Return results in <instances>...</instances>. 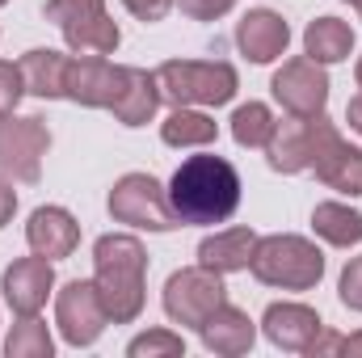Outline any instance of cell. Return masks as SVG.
<instances>
[{
	"label": "cell",
	"mask_w": 362,
	"mask_h": 358,
	"mask_svg": "<svg viewBox=\"0 0 362 358\" xmlns=\"http://www.w3.org/2000/svg\"><path fill=\"white\" fill-rule=\"evenodd\" d=\"M156 85L169 105H228L240 76L223 59H169L156 68Z\"/></svg>",
	"instance_id": "cell-4"
},
{
	"label": "cell",
	"mask_w": 362,
	"mask_h": 358,
	"mask_svg": "<svg viewBox=\"0 0 362 358\" xmlns=\"http://www.w3.org/2000/svg\"><path fill=\"white\" fill-rule=\"evenodd\" d=\"M122 4H127V13L139 17V21H165L177 0H122Z\"/></svg>",
	"instance_id": "cell-32"
},
{
	"label": "cell",
	"mask_w": 362,
	"mask_h": 358,
	"mask_svg": "<svg viewBox=\"0 0 362 358\" xmlns=\"http://www.w3.org/2000/svg\"><path fill=\"white\" fill-rule=\"evenodd\" d=\"M160 139L169 148H211L219 139V127L198 105H173V114L160 122Z\"/></svg>",
	"instance_id": "cell-23"
},
{
	"label": "cell",
	"mask_w": 362,
	"mask_h": 358,
	"mask_svg": "<svg viewBox=\"0 0 362 358\" xmlns=\"http://www.w3.org/2000/svg\"><path fill=\"white\" fill-rule=\"evenodd\" d=\"M198 337H202V346L211 350V354L219 358H240L253 350V342H257V325L249 321V312L245 308H236V304H219L206 321H202V329H198Z\"/></svg>",
	"instance_id": "cell-17"
},
{
	"label": "cell",
	"mask_w": 362,
	"mask_h": 358,
	"mask_svg": "<svg viewBox=\"0 0 362 358\" xmlns=\"http://www.w3.org/2000/svg\"><path fill=\"white\" fill-rule=\"evenodd\" d=\"M346 122H350V131H358L362 135V93L358 97H350V105H346Z\"/></svg>",
	"instance_id": "cell-34"
},
{
	"label": "cell",
	"mask_w": 362,
	"mask_h": 358,
	"mask_svg": "<svg viewBox=\"0 0 362 358\" xmlns=\"http://www.w3.org/2000/svg\"><path fill=\"white\" fill-rule=\"evenodd\" d=\"M358 17H362V4H358Z\"/></svg>",
	"instance_id": "cell-38"
},
{
	"label": "cell",
	"mask_w": 362,
	"mask_h": 358,
	"mask_svg": "<svg viewBox=\"0 0 362 358\" xmlns=\"http://www.w3.org/2000/svg\"><path fill=\"white\" fill-rule=\"evenodd\" d=\"M177 8L189 21H219L236 8V0H177Z\"/></svg>",
	"instance_id": "cell-31"
},
{
	"label": "cell",
	"mask_w": 362,
	"mask_h": 358,
	"mask_svg": "<svg viewBox=\"0 0 362 358\" xmlns=\"http://www.w3.org/2000/svg\"><path fill=\"white\" fill-rule=\"evenodd\" d=\"M312 358H329V354H362V333H329V329H320V337L312 342V350H308Z\"/></svg>",
	"instance_id": "cell-28"
},
{
	"label": "cell",
	"mask_w": 362,
	"mask_h": 358,
	"mask_svg": "<svg viewBox=\"0 0 362 358\" xmlns=\"http://www.w3.org/2000/svg\"><path fill=\"white\" fill-rule=\"evenodd\" d=\"M312 232L333 249H350V245H362V215L346 202H316Z\"/></svg>",
	"instance_id": "cell-24"
},
{
	"label": "cell",
	"mask_w": 362,
	"mask_h": 358,
	"mask_svg": "<svg viewBox=\"0 0 362 358\" xmlns=\"http://www.w3.org/2000/svg\"><path fill=\"white\" fill-rule=\"evenodd\" d=\"M4 4H8V0H0V8H4Z\"/></svg>",
	"instance_id": "cell-37"
},
{
	"label": "cell",
	"mask_w": 362,
	"mask_h": 358,
	"mask_svg": "<svg viewBox=\"0 0 362 358\" xmlns=\"http://www.w3.org/2000/svg\"><path fill=\"white\" fill-rule=\"evenodd\" d=\"M253 278L278 287V291H312L325 278V253L295 232H278V236H257L253 249Z\"/></svg>",
	"instance_id": "cell-3"
},
{
	"label": "cell",
	"mask_w": 362,
	"mask_h": 358,
	"mask_svg": "<svg viewBox=\"0 0 362 358\" xmlns=\"http://www.w3.org/2000/svg\"><path fill=\"white\" fill-rule=\"evenodd\" d=\"M25 97V81H21V68L0 59V118L17 110V101Z\"/></svg>",
	"instance_id": "cell-29"
},
{
	"label": "cell",
	"mask_w": 362,
	"mask_h": 358,
	"mask_svg": "<svg viewBox=\"0 0 362 358\" xmlns=\"http://www.w3.org/2000/svg\"><path fill=\"white\" fill-rule=\"evenodd\" d=\"M13 211H17V190L8 178H0V228L13 219Z\"/></svg>",
	"instance_id": "cell-33"
},
{
	"label": "cell",
	"mask_w": 362,
	"mask_h": 358,
	"mask_svg": "<svg viewBox=\"0 0 362 358\" xmlns=\"http://www.w3.org/2000/svg\"><path fill=\"white\" fill-rule=\"evenodd\" d=\"M274 101L286 110V114H299V118H312V114H325L329 105V72L325 64L316 59H286L270 81Z\"/></svg>",
	"instance_id": "cell-12"
},
{
	"label": "cell",
	"mask_w": 362,
	"mask_h": 358,
	"mask_svg": "<svg viewBox=\"0 0 362 358\" xmlns=\"http://www.w3.org/2000/svg\"><path fill=\"white\" fill-rule=\"evenodd\" d=\"M148 249L131 232H105L93 245V287L105 304L110 325H131L139 321L148 304Z\"/></svg>",
	"instance_id": "cell-2"
},
{
	"label": "cell",
	"mask_w": 362,
	"mask_h": 358,
	"mask_svg": "<svg viewBox=\"0 0 362 358\" xmlns=\"http://www.w3.org/2000/svg\"><path fill=\"white\" fill-rule=\"evenodd\" d=\"M51 148V131L38 114L30 118H0V178L34 185L42 178V156Z\"/></svg>",
	"instance_id": "cell-8"
},
{
	"label": "cell",
	"mask_w": 362,
	"mask_h": 358,
	"mask_svg": "<svg viewBox=\"0 0 362 358\" xmlns=\"http://www.w3.org/2000/svg\"><path fill=\"white\" fill-rule=\"evenodd\" d=\"M223 299H228L223 274H215V270H206V266H185V270H177V274H169L165 295H160L165 316H169L173 325H181V329H202V321H206Z\"/></svg>",
	"instance_id": "cell-7"
},
{
	"label": "cell",
	"mask_w": 362,
	"mask_h": 358,
	"mask_svg": "<svg viewBox=\"0 0 362 358\" xmlns=\"http://www.w3.org/2000/svg\"><path fill=\"white\" fill-rule=\"evenodd\" d=\"M160 85H156V72H144V68H127V89L114 101V118L122 127H148L160 110Z\"/></svg>",
	"instance_id": "cell-20"
},
{
	"label": "cell",
	"mask_w": 362,
	"mask_h": 358,
	"mask_svg": "<svg viewBox=\"0 0 362 358\" xmlns=\"http://www.w3.org/2000/svg\"><path fill=\"white\" fill-rule=\"evenodd\" d=\"M346 4H354V8H358V4H362V0H346Z\"/></svg>",
	"instance_id": "cell-36"
},
{
	"label": "cell",
	"mask_w": 362,
	"mask_h": 358,
	"mask_svg": "<svg viewBox=\"0 0 362 358\" xmlns=\"http://www.w3.org/2000/svg\"><path fill=\"white\" fill-rule=\"evenodd\" d=\"M253 249H257V232L253 228H223V232L202 236L198 266L215 270V274H240L253 262Z\"/></svg>",
	"instance_id": "cell-19"
},
{
	"label": "cell",
	"mask_w": 362,
	"mask_h": 358,
	"mask_svg": "<svg viewBox=\"0 0 362 358\" xmlns=\"http://www.w3.org/2000/svg\"><path fill=\"white\" fill-rule=\"evenodd\" d=\"M169 202L181 224H228L240 207V173L228 156L215 152L185 156L169 178Z\"/></svg>",
	"instance_id": "cell-1"
},
{
	"label": "cell",
	"mask_w": 362,
	"mask_h": 358,
	"mask_svg": "<svg viewBox=\"0 0 362 358\" xmlns=\"http://www.w3.org/2000/svg\"><path fill=\"white\" fill-rule=\"evenodd\" d=\"M55 325H59V337L72 350H89L93 342L105 333L110 316H105V304H101L93 278L64 282V291L55 295Z\"/></svg>",
	"instance_id": "cell-10"
},
{
	"label": "cell",
	"mask_w": 362,
	"mask_h": 358,
	"mask_svg": "<svg viewBox=\"0 0 362 358\" xmlns=\"http://www.w3.org/2000/svg\"><path fill=\"white\" fill-rule=\"evenodd\" d=\"M127 89V68L110 64L105 55H68L64 101H76L85 110H114V101Z\"/></svg>",
	"instance_id": "cell-11"
},
{
	"label": "cell",
	"mask_w": 362,
	"mask_h": 358,
	"mask_svg": "<svg viewBox=\"0 0 362 358\" xmlns=\"http://www.w3.org/2000/svg\"><path fill=\"white\" fill-rule=\"evenodd\" d=\"M4 354L8 358H51L55 354V342H51L47 321H38V316H17V325H13L8 337H4Z\"/></svg>",
	"instance_id": "cell-26"
},
{
	"label": "cell",
	"mask_w": 362,
	"mask_h": 358,
	"mask_svg": "<svg viewBox=\"0 0 362 358\" xmlns=\"http://www.w3.org/2000/svg\"><path fill=\"white\" fill-rule=\"evenodd\" d=\"M47 21L59 25L64 42L76 55H114L122 30L105 13V0H47Z\"/></svg>",
	"instance_id": "cell-6"
},
{
	"label": "cell",
	"mask_w": 362,
	"mask_h": 358,
	"mask_svg": "<svg viewBox=\"0 0 362 358\" xmlns=\"http://www.w3.org/2000/svg\"><path fill=\"white\" fill-rule=\"evenodd\" d=\"M21 68V81L30 97H42V101H55L64 97V76H68V55L64 51H51V47H34L17 59Z\"/></svg>",
	"instance_id": "cell-21"
},
{
	"label": "cell",
	"mask_w": 362,
	"mask_h": 358,
	"mask_svg": "<svg viewBox=\"0 0 362 358\" xmlns=\"http://www.w3.org/2000/svg\"><path fill=\"white\" fill-rule=\"evenodd\" d=\"M0 291L4 304L13 308V316H38L55 291V266L47 258H17L13 266L0 274Z\"/></svg>",
	"instance_id": "cell-13"
},
{
	"label": "cell",
	"mask_w": 362,
	"mask_h": 358,
	"mask_svg": "<svg viewBox=\"0 0 362 358\" xmlns=\"http://www.w3.org/2000/svg\"><path fill=\"white\" fill-rule=\"evenodd\" d=\"M110 215L114 224L144 228V232H173L181 219L169 202V190L152 173H122L110 190Z\"/></svg>",
	"instance_id": "cell-5"
},
{
	"label": "cell",
	"mask_w": 362,
	"mask_h": 358,
	"mask_svg": "<svg viewBox=\"0 0 362 358\" xmlns=\"http://www.w3.org/2000/svg\"><path fill=\"white\" fill-rule=\"evenodd\" d=\"M320 329H325L320 312L308 308V304H291V299L270 304L266 316H262V333H266V342L278 346V350H286V354H308L312 342L320 337Z\"/></svg>",
	"instance_id": "cell-14"
},
{
	"label": "cell",
	"mask_w": 362,
	"mask_h": 358,
	"mask_svg": "<svg viewBox=\"0 0 362 358\" xmlns=\"http://www.w3.org/2000/svg\"><path fill=\"white\" fill-rule=\"evenodd\" d=\"M127 354L131 358H181L185 354V342H181V333H173V329H148V333L131 337Z\"/></svg>",
	"instance_id": "cell-27"
},
{
	"label": "cell",
	"mask_w": 362,
	"mask_h": 358,
	"mask_svg": "<svg viewBox=\"0 0 362 358\" xmlns=\"http://www.w3.org/2000/svg\"><path fill=\"white\" fill-rule=\"evenodd\" d=\"M274 127H278V118H274V110L266 101H245V105L232 110V139L240 148H266Z\"/></svg>",
	"instance_id": "cell-25"
},
{
	"label": "cell",
	"mask_w": 362,
	"mask_h": 358,
	"mask_svg": "<svg viewBox=\"0 0 362 358\" xmlns=\"http://www.w3.org/2000/svg\"><path fill=\"white\" fill-rule=\"evenodd\" d=\"M354 76H358V89H362V55H358V68H354Z\"/></svg>",
	"instance_id": "cell-35"
},
{
	"label": "cell",
	"mask_w": 362,
	"mask_h": 358,
	"mask_svg": "<svg viewBox=\"0 0 362 358\" xmlns=\"http://www.w3.org/2000/svg\"><path fill=\"white\" fill-rule=\"evenodd\" d=\"M303 51H308V59H316V64H341V59H350V51H354V30H350V21H341V17H316L308 30H303Z\"/></svg>",
	"instance_id": "cell-22"
},
{
	"label": "cell",
	"mask_w": 362,
	"mask_h": 358,
	"mask_svg": "<svg viewBox=\"0 0 362 358\" xmlns=\"http://www.w3.org/2000/svg\"><path fill=\"white\" fill-rule=\"evenodd\" d=\"M316 181H325L337 194L362 198V148H350L329 114H316V135H312V165Z\"/></svg>",
	"instance_id": "cell-9"
},
{
	"label": "cell",
	"mask_w": 362,
	"mask_h": 358,
	"mask_svg": "<svg viewBox=\"0 0 362 358\" xmlns=\"http://www.w3.org/2000/svg\"><path fill=\"white\" fill-rule=\"evenodd\" d=\"M337 295L350 312H362V258H350L341 278H337Z\"/></svg>",
	"instance_id": "cell-30"
},
{
	"label": "cell",
	"mask_w": 362,
	"mask_h": 358,
	"mask_svg": "<svg viewBox=\"0 0 362 358\" xmlns=\"http://www.w3.org/2000/svg\"><path fill=\"white\" fill-rule=\"evenodd\" d=\"M236 47L249 64H274L291 47V25L274 8H249L236 21Z\"/></svg>",
	"instance_id": "cell-15"
},
{
	"label": "cell",
	"mask_w": 362,
	"mask_h": 358,
	"mask_svg": "<svg viewBox=\"0 0 362 358\" xmlns=\"http://www.w3.org/2000/svg\"><path fill=\"white\" fill-rule=\"evenodd\" d=\"M25 245H30V253H38L47 262H64L81 245V224L64 207H38L25 224Z\"/></svg>",
	"instance_id": "cell-16"
},
{
	"label": "cell",
	"mask_w": 362,
	"mask_h": 358,
	"mask_svg": "<svg viewBox=\"0 0 362 358\" xmlns=\"http://www.w3.org/2000/svg\"><path fill=\"white\" fill-rule=\"evenodd\" d=\"M312 135H316V114L312 118L291 114L286 122H278L270 144H266L274 173H308V165H312Z\"/></svg>",
	"instance_id": "cell-18"
}]
</instances>
